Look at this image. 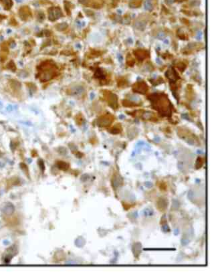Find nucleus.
Masks as SVG:
<instances>
[{"mask_svg": "<svg viewBox=\"0 0 216 275\" xmlns=\"http://www.w3.org/2000/svg\"><path fill=\"white\" fill-rule=\"evenodd\" d=\"M6 18V16H2V15H0V22H1L2 21V20H3V19H4Z\"/></svg>", "mask_w": 216, "mask_h": 275, "instance_id": "2eb2a0df", "label": "nucleus"}, {"mask_svg": "<svg viewBox=\"0 0 216 275\" xmlns=\"http://www.w3.org/2000/svg\"><path fill=\"white\" fill-rule=\"evenodd\" d=\"M47 13H48V18L52 21L57 20L60 18H61L62 16H63L62 10L59 7H50L48 10H47Z\"/></svg>", "mask_w": 216, "mask_h": 275, "instance_id": "f03ea898", "label": "nucleus"}, {"mask_svg": "<svg viewBox=\"0 0 216 275\" xmlns=\"http://www.w3.org/2000/svg\"><path fill=\"white\" fill-rule=\"evenodd\" d=\"M79 2L84 6L94 8H100L104 3V0H79Z\"/></svg>", "mask_w": 216, "mask_h": 275, "instance_id": "7ed1b4c3", "label": "nucleus"}, {"mask_svg": "<svg viewBox=\"0 0 216 275\" xmlns=\"http://www.w3.org/2000/svg\"><path fill=\"white\" fill-rule=\"evenodd\" d=\"M38 19H41V20H42L44 19V14H43V12L39 13V14H38Z\"/></svg>", "mask_w": 216, "mask_h": 275, "instance_id": "4468645a", "label": "nucleus"}, {"mask_svg": "<svg viewBox=\"0 0 216 275\" xmlns=\"http://www.w3.org/2000/svg\"><path fill=\"white\" fill-rule=\"evenodd\" d=\"M0 4L6 10H10L13 6L12 0H0Z\"/></svg>", "mask_w": 216, "mask_h": 275, "instance_id": "423d86ee", "label": "nucleus"}, {"mask_svg": "<svg viewBox=\"0 0 216 275\" xmlns=\"http://www.w3.org/2000/svg\"><path fill=\"white\" fill-rule=\"evenodd\" d=\"M72 6V3L69 2L65 1L64 2V7H65V10L66 11V12L68 13V14H70V9L71 7L70 6Z\"/></svg>", "mask_w": 216, "mask_h": 275, "instance_id": "9b49d317", "label": "nucleus"}, {"mask_svg": "<svg viewBox=\"0 0 216 275\" xmlns=\"http://www.w3.org/2000/svg\"><path fill=\"white\" fill-rule=\"evenodd\" d=\"M10 84H11V88L13 89H15L16 91V90H19L21 88L20 83H19V82H18L17 80H11V83H10Z\"/></svg>", "mask_w": 216, "mask_h": 275, "instance_id": "9d476101", "label": "nucleus"}, {"mask_svg": "<svg viewBox=\"0 0 216 275\" xmlns=\"http://www.w3.org/2000/svg\"><path fill=\"white\" fill-rule=\"evenodd\" d=\"M7 52H8V49L7 48V46L3 45L2 46L1 53H0V59H1L2 62H4V61H6V59L7 58Z\"/></svg>", "mask_w": 216, "mask_h": 275, "instance_id": "0eeeda50", "label": "nucleus"}, {"mask_svg": "<svg viewBox=\"0 0 216 275\" xmlns=\"http://www.w3.org/2000/svg\"><path fill=\"white\" fill-rule=\"evenodd\" d=\"M142 2V0H131L129 5L132 7H138L141 6Z\"/></svg>", "mask_w": 216, "mask_h": 275, "instance_id": "1a4fd4ad", "label": "nucleus"}, {"mask_svg": "<svg viewBox=\"0 0 216 275\" xmlns=\"http://www.w3.org/2000/svg\"><path fill=\"white\" fill-rule=\"evenodd\" d=\"M64 24H65V23L60 24L57 25L56 27L58 28V29H59V30H61V29H64L65 28H66V27H64Z\"/></svg>", "mask_w": 216, "mask_h": 275, "instance_id": "ddd939ff", "label": "nucleus"}, {"mask_svg": "<svg viewBox=\"0 0 216 275\" xmlns=\"http://www.w3.org/2000/svg\"><path fill=\"white\" fill-rule=\"evenodd\" d=\"M57 165L60 169L62 170H67L69 168V164L66 162H64L62 161H59L57 162Z\"/></svg>", "mask_w": 216, "mask_h": 275, "instance_id": "6e6552de", "label": "nucleus"}, {"mask_svg": "<svg viewBox=\"0 0 216 275\" xmlns=\"http://www.w3.org/2000/svg\"><path fill=\"white\" fill-rule=\"evenodd\" d=\"M7 66L8 68H9L10 70H12V71H15V70H16V64H14V62H13V61H11L9 64H8Z\"/></svg>", "mask_w": 216, "mask_h": 275, "instance_id": "f8f14e48", "label": "nucleus"}, {"mask_svg": "<svg viewBox=\"0 0 216 275\" xmlns=\"http://www.w3.org/2000/svg\"><path fill=\"white\" fill-rule=\"evenodd\" d=\"M38 68L39 79L42 82L48 81L57 75L56 68L52 62H45Z\"/></svg>", "mask_w": 216, "mask_h": 275, "instance_id": "f257e3e1", "label": "nucleus"}, {"mask_svg": "<svg viewBox=\"0 0 216 275\" xmlns=\"http://www.w3.org/2000/svg\"><path fill=\"white\" fill-rule=\"evenodd\" d=\"M15 208L14 205L11 203H6L3 205L2 208V211L3 214L6 215H11L14 212Z\"/></svg>", "mask_w": 216, "mask_h": 275, "instance_id": "39448f33", "label": "nucleus"}, {"mask_svg": "<svg viewBox=\"0 0 216 275\" xmlns=\"http://www.w3.org/2000/svg\"><path fill=\"white\" fill-rule=\"evenodd\" d=\"M19 16L20 18L24 20L27 21L32 17V11L28 6H22L19 10Z\"/></svg>", "mask_w": 216, "mask_h": 275, "instance_id": "20e7f679", "label": "nucleus"}, {"mask_svg": "<svg viewBox=\"0 0 216 275\" xmlns=\"http://www.w3.org/2000/svg\"><path fill=\"white\" fill-rule=\"evenodd\" d=\"M185 1H187V0H175V2H183Z\"/></svg>", "mask_w": 216, "mask_h": 275, "instance_id": "dca6fc26", "label": "nucleus"}]
</instances>
